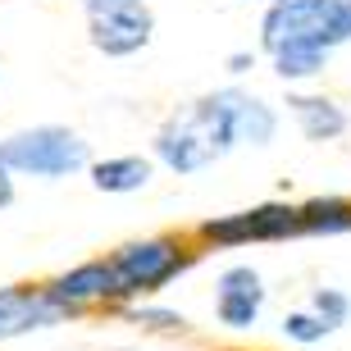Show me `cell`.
<instances>
[{"mask_svg":"<svg viewBox=\"0 0 351 351\" xmlns=\"http://www.w3.org/2000/svg\"><path fill=\"white\" fill-rule=\"evenodd\" d=\"M237 142V91L228 87L201 96L187 114H173L156 137V156L178 173H196L210 160L228 156Z\"/></svg>","mask_w":351,"mask_h":351,"instance_id":"1","label":"cell"},{"mask_svg":"<svg viewBox=\"0 0 351 351\" xmlns=\"http://www.w3.org/2000/svg\"><path fill=\"white\" fill-rule=\"evenodd\" d=\"M87 142L78 132L60 128V123H41L23 128L0 142V169L10 173H37V178H64V173L87 169Z\"/></svg>","mask_w":351,"mask_h":351,"instance_id":"2","label":"cell"},{"mask_svg":"<svg viewBox=\"0 0 351 351\" xmlns=\"http://www.w3.org/2000/svg\"><path fill=\"white\" fill-rule=\"evenodd\" d=\"M91 27V46L105 55H132L151 41V10L146 0H82Z\"/></svg>","mask_w":351,"mask_h":351,"instance_id":"3","label":"cell"},{"mask_svg":"<svg viewBox=\"0 0 351 351\" xmlns=\"http://www.w3.org/2000/svg\"><path fill=\"white\" fill-rule=\"evenodd\" d=\"M119 278V297H137V292H156L165 287L178 269H187V256H178L169 237H146V242H128L110 256Z\"/></svg>","mask_w":351,"mask_h":351,"instance_id":"4","label":"cell"},{"mask_svg":"<svg viewBox=\"0 0 351 351\" xmlns=\"http://www.w3.org/2000/svg\"><path fill=\"white\" fill-rule=\"evenodd\" d=\"M301 233V206H256L242 215L201 223V237L210 242H274V237Z\"/></svg>","mask_w":351,"mask_h":351,"instance_id":"5","label":"cell"},{"mask_svg":"<svg viewBox=\"0 0 351 351\" xmlns=\"http://www.w3.org/2000/svg\"><path fill=\"white\" fill-rule=\"evenodd\" d=\"M333 0H274L265 10V23H261V46L269 55L297 46V41H311L315 23L324 19V10Z\"/></svg>","mask_w":351,"mask_h":351,"instance_id":"6","label":"cell"},{"mask_svg":"<svg viewBox=\"0 0 351 351\" xmlns=\"http://www.w3.org/2000/svg\"><path fill=\"white\" fill-rule=\"evenodd\" d=\"M215 287H219V292H215L219 324H228V328H251L256 324V315H261V306H265V287H261V274L251 269V265L223 269Z\"/></svg>","mask_w":351,"mask_h":351,"instance_id":"7","label":"cell"},{"mask_svg":"<svg viewBox=\"0 0 351 351\" xmlns=\"http://www.w3.org/2000/svg\"><path fill=\"white\" fill-rule=\"evenodd\" d=\"M64 306L51 292H27V287H0V338L27 333V328H46L64 319Z\"/></svg>","mask_w":351,"mask_h":351,"instance_id":"8","label":"cell"},{"mask_svg":"<svg viewBox=\"0 0 351 351\" xmlns=\"http://www.w3.org/2000/svg\"><path fill=\"white\" fill-rule=\"evenodd\" d=\"M46 292H51L64 311H78L82 301L119 297V278H114V265H110V261H87V265H78V269L60 274Z\"/></svg>","mask_w":351,"mask_h":351,"instance_id":"9","label":"cell"},{"mask_svg":"<svg viewBox=\"0 0 351 351\" xmlns=\"http://www.w3.org/2000/svg\"><path fill=\"white\" fill-rule=\"evenodd\" d=\"M287 105H292V114H297L301 132L311 142H333V137L347 132V110L328 96H292Z\"/></svg>","mask_w":351,"mask_h":351,"instance_id":"10","label":"cell"},{"mask_svg":"<svg viewBox=\"0 0 351 351\" xmlns=\"http://www.w3.org/2000/svg\"><path fill=\"white\" fill-rule=\"evenodd\" d=\"M91 182L101 187V192H137L151 182V160L142 156H114V160H101V165H91Z\"/></svg>","mask_w":351,"mask_h":351,"instance_id":"11","label":"cell"},{"mask_svg":"<svg viewBox=\"0 0 351 351\" xmlns=\"http://www.w3.org/2000/svg\"><path fill=\"white\" fill-rule=\"evenodd\" d=\"M351 228V201L342 196H319L301 206V233H347Z\"/></svg>","mask_w":351,"mask_h":351,"instance_id":"12","label":"cell"},{"mask_svg":"<svg viewBox=\"0 0 351 351\" xmlns=\"http://www.w3.org/2000/svg\"><path fill=\"white\" fill-rule=\"evenodd\" d=\"M274 128H278V119H274L269 105L256 101V96H247V91H237V137L265 146L274 137Z\"/></svg>","mask_w":351,"mask_h":351,"instance_id":"13","label":"cell"},{"mask_svg":"<svg viewBox=\"0 0 351 351\" xmlns=\"http://www.w3.org/2000/svg\"><path fill=\"white\" fill-rule=\"evenodd\" d=\"M324 60L328 51H319V46H306V41H297V46H287V51L274 55V73L287 82L297 78H315V73H324Z\"/></svg>","mask_w":351,"mask_h":351,"instance_id":"14","label":"cell"},{"mask_svg":"<svg viewBox=\"0 0 351 351\" xmlns=\"http://www.w3.org/2000/svg\"><path fill=\"white\" fill-rule=\"evenodd\" d=\"M342 41H351V0H333V5H328L324 19L315 23V32H311L306 46L333 51V46H342Z\"/></svg>","mask_w":351,"mask_h":351,"instance_id":"15","label":"cell"},{"mask_svg":"<svg viewBox=\"0 0 351 351\" xmlns=\"http://www.w3.org/2000/svg\"><path fill=\"white\" fill-rule=\"evenodd\" d=\"M283 333L292 342H301V347H311V342H324L333 328H328L315 311H292V315H283Z\"/></svg>","mask_w":351,"mask_h":351,"instance_id":"16","label":"cell"},{"mask_svg":"<svg viewBox=\"0 0 351 351\" xmlns=\"http://www.w3.org/2000/svg\"><path fill=\"white\" fill-rule=\"evenodd\" d=\"M311 311L319 315L328 328H342V324H347V315H351V301H347V292H338V287H319L315 301H311Z\"/></svg>","mask_w":351,"mask_h":351,"instance_id":"17","label":"cell"},{"mask_svg":"<svg viewBox=\"0 0 351 351\" xmlns=\"http://www.w3.org/2000/svg\"><path fill=\"white\" fill-rule=\"evenodd\" d=\"M132 319L137 324H156V328H182L187 324L178 311H132Z\"/></svg>","mask_w":351,"mask_h":351,"instance_id":"18","label":"cell"},{"mask_svg":"<svg viewBox=\"0 0 351 351\" xmlns=\"http://www.w3.org/2000/svg\"><path fill=\"white\" fill-rule=\"evenodd\" d=\"M14 201V178H10V169H0V206H10Z\"/></svg>","mask_w":351,"mask_h":351,"instance_id":"19","label":"cell"}]
</instances>
